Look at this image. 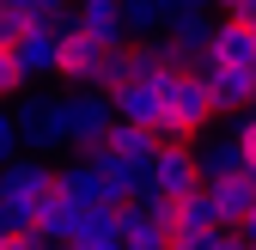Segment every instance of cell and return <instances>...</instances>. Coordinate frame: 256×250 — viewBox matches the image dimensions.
I'll return each instance as SVG.
<instances>
[{
    "label": "cell",
    "instance_id": "obj_1",
    "mask_svg": "<svg viewBox=\"0 0 256 250\" xmlns=\"http://www.w3.org/2000/svg\"><path fill=\"white\" fill-rule=\"evenodd\" d=\"M158 92H165V104H158V140H196L208 134V122H214V104H208V92L196 80V68H165L158 74Z\"/></svg>",
    "mask_w": 256,
    "mask_h": 250
},
{
    "label": "cell",
    "instance_id": "obj_2",
    "mask_svg": "<svg viewBox=\"0 0 256 250\" xmlns=\"http://www.w3.org/2000/svg\"><path fill=\"white\" fill-rule=\"evenodd\" d=\"M55 183V165L37 159V152H12L0 165V226L6 232H30V208L49 196Z\"/></svg>",
    "mask_w": 256,
    "mask_h": 250
},
{
    "label": "cell",
    "instance_id": "obj_3",
    "mask_svg": "<svg viewBox=\"0 0 256 250\" xmlns=\"http://www.w3.org/2000/svg\"><path fill=\"white\" fill-rule=\"evenodd\" d=\"M55 128H61V146H74V152H86V146H98L104 134H110V98L98 86H68V92H55Z\"/></svg>",
    "mask_w": 256,
    "mask_h": 250
},
{
    "label": "cell",
    "instance_id": "obj_4",
    "mask_svg": "<svg viewBox=\"0 0 256 250\" xmlns=\"http://www.w3.org/2000/svg\"><path fill=\"white\" fill-rule=\"evenodd\" d=\"M110 49H116V43H98V37H86V30H61L55 80H68V86H98V68H104Z\"/></svg>",
    "mask_w": 256,
    "mask_h": 250
},
{
    "label": "cell",
    "instance_id": "obj_5",
    "mask_svg": "<svg viewBox=\"0 0 256 250\" xmlns=\"http://www.w3.org/2000/svg\"><path fill=\"white\" fill-rule=\"evenodd\" d=\"M12 49V61H18V74H24V86H37V80H55V55H61V30H49V24H24L18 37L6 43Z\"/></svg>",
    "mask_w": 256,
    "mask_h": 250
},
{
    "label": "cell",
    "instance_id": "obj_6",
    "mask_svg": "<svg viewBox=\"0 0 256 250\" xmlns=\"http://www.w3.org/2000/svg\"><path fill=\"white\" fill-rule=\"evenodd\" d=\"M12 128H18V152H37V159L61 152V128H55V104L49 98L12 104Z\"/></svg>",
    "mask_w": 256,
    "mask_h": 250
},
{
    "label": "cell",
    "instance_id": "obj_7",
    "mask_svg": "<svg viewBox=\"0 0 256 250\" xmlns=\"http://www.w3.org/2000/svg\"><path fill=\"white\" fill-rule=\"evenodd\" d=\"M146 183L152 190H165V196H183V190H196V152H189V140H158L152 146V159H146Z\"/></svg>",
    "mask_w": 256,
    "mask_h": 250
},
{
    "label": "cell",
    "instance_id": "obj_8",
    "mask_svg": "<svg viewBox=\"0 0 256 250\" xmlns=\"http://www.w3.org/2000/svg\"><path fill=\"white\" fill-rule=\"evenodd\" d=\"M202 61H220V68H256V37L244 30V18H214L208 24V43H202Z\"/></svg>",
    "mask_w": 256,
    "mask_h": 250
},
{
    "label": "cell",
    "instance_id": "obj_9",
    "mask_svg": "<svg viewBox=\"0 0 256 250\" xmlns=\"http://www.w3.org/2000/svg\"><path fill=\"white\" fill-rule=\"evenodd\" d=\"M196 80H202V92H208V104L214 110H244V104H256V92H250V68H220V61H196Z\"/></svg>",
    "mask_w": 256,
    "mask_h": 250
},
{
    "label": "cell",
    "instance_id": "obj_10",
    "mask_svg": "<svg viewBox=\"0 0 256 250\" xmlns=\"http://www.w3.org/2000/svg\"><path fill=\"white\" fill-rule=\"evenodd\" d=\"M104 98H110V116L116 122H140V128H152L165 92H158V74H152V80H122V86H110Z\"/></svg>",
    "mask_w": 256,
    "mask_h": 250
},
{
    "label": "cell",
    "instance_id": "obj_11",
    "mask_svg": "<svg viewBox=\"0 0 256 250\" xmlns=\"http://www.w3.org/2000/svg\"><path fill=\"white\" fill-rule=\"evenodd\" d=\"M189 152H196V177L202 183H220V177H238L244 171V146H238V134L226 128V134H196L189 140Z\"/></svg>",
    "mask_w": 256,
    "mask_h": 250
},
{
    "label": "cell",
    "instance_id": "obj_12",
    "mask_svg": "<svg viewBox=\"0 0 256 250\" xmlns=\"http://www.w3.org/2000/svg\"><path fill=\"white\" fill-rule=\"evenodd\" d=\"M55 196H68L74 208H104V177H98V165L86 159H68V165H55V183H49Z\"/></svg>",
    "mask_w": 256,
    "mask_h": 250
},
{
    "label": "cell",
    "instance_id": "obj_13",
    "mask_svg": "<svg viewBox=\"0 0 256 250\" xmlns=\"http://www.w3.org/2000/svg\"><path fill=\"white\" fill-rule=\"evenodd\" d=\"M208 24H214V12H165L158 37H165L189 68H196V61H202V43H208Z\"/></svg>",
    "mask_w": 256,
    "mask_h": 250
},
{
    "label": "cell",
    "instance_id": "obj_14",
    "mask_svg": "<svg viewBox=\"0 0 256 250\" xmlns=\"http://www.w3.org/2000/svg\"><path fill=\"white\" fill-rule=\"evenodd\" d=\"M68 12H74V30H86V37H98V43H122L116 0H68Z\"/></svg>",
    "mask_w": 256,
    "mask_h": 250
},
{
    "label": "cell",
    "instance_id": "obj_15",
    "mask_svg": "<svg viewBox=\"0 0 256 250\" xmlns=\"http://www.w3.org/2000/svg\"><path fill=\"white\" fill-rule=\"evenodd\" d=\"M68 226H74V202L68 196H43L37 208H30V232H37L43 244H61V250H68Z\"/></svg>",
    "mask_w": 256,
    "mask_h": 250
},
{
    "label": "cell",
    "instance_id": "obj_16",
    "mask_svg": "<svg viewBox=\"0 0 256 250\" xmlns=\"http://www.w3.org/2000/svg\"><path fill=\"white\" fill-rule=\"evenodd\" d=\"M104 146L116 152V159H134V165H146V159H152V146H158V128H140V122H110Z\"/></svg>",
    "mask_w": 256,
    "mask_h": 250
},
{
    "label": "cell",
    "instance_id": "obj_17",
    "mask_svg": "<svg viewBox=\"0 0 256 250\" xmlns=\"http://www.w3.org/2000/svg\"><path fill=\"white\" fill-rule=\"evenodd\" d=\"M208 196H214V214H220V226H226V232H238V220L256 208V196L244 190L238 177H220V183H208Z\"/></svg>",
    "mask_w": 256,
    "mask_h": 250
},
{
    "label": "cell",
    "instance_id": "obj_18",
    "mask_svg": "<svg viewBox=\"0 0 256 250\" xmlns=\"http://www.w3.org/2000/svg\"><path fill=\"white\" fill-rule=\"evenodd\" d=\"M171 226H189V232H220V214H214L208 183H196V190H183V196H177V220H171Z\"/></svg>",
    "mask_w": 256,
    "mask_h": 250
},
{
    "label": "cell",
    "instance_id": "obj_19",
    "mask_svg": "<svg viewBox=\"0 0 256 250\" xmlns=\"http://www.w3.org/2000/svg\"><path fill=\"white\" fill-rule=\"evenodd\" d=\"M232 134H238V146H244V159H256V104L232 110Z\"/></svg>",
    "mask_w": 256,
    "mask_h": 250
},
{
    "label": "cell",
    "instance_id": "obj_20",
    "mask_svg": "<svg viewBox=\"0 0 256 250\" xmlns=\"http://www.w3.org/2000/svg\"><path fill=\"white\" fill-rule=\"evenodd\" d=\"M18 92H24V74H18L12 49H0V104H6V98H18Z\"/></svg>",
    "mask_w": 256,
    "mask_h": 250
},
{
    "label": "cell",
    "instance_id": "obj_21",
    "mask_svg": "<svg viewBox=\"0 0 256 250\" xmlns=\"http://www.w3.org/2000/svg\"><path fill=\"white\" fill-rule=\"evenodd\" d=\"M12 152H18V128H12V110L0 104V165H6Z\"/></svg>",
    "mask_w": 256,
    "mask_h": 250
},
{
    "label": "cell",
    "instance_id": "obj_22",
    "mask_svg": "<svg viewBox=\"0 0 256 250\" xmlns=\"http://www.w3.org/2000/svg\"><path fill=\"white\" fill-rule=\"evenodd\" d=\"M24 24H30L24 12H12V6H0V49H6V43L18 37V30H24Z\"/></svg>",
    "mask_w": 256,
    "mask_h": 250
},
{
    "label": "cell",
    "instance_id": "obj_23",
    "mask_svg": "<svg viewBox=\"0 0 256 250\" xmlns=\"http://www.w3.org/2000/svg\"><path fill=\"white\" fill-rule=\"evenodd\" d=\"M232 18H244V30H250V37H256V0H250V6H238Z\"/></svg>",
    "mask_w": 256,
    "mask_h": 250
},
{
    "label": "cell",
    "instance_id": "obj_24",
    "mask_svg": "<svg viewBox=\"0 0 256 250\" xmlns=\"http://www.w3.org/2000/svg\"><path fill=\"white\" fill-rule=\"evenodd\" d=\"M80 250H122L116 238H98V244H80Z\"/></svg>",
    "mask_w": 256,
    "mask_h": 250
},
{
    "label": "cell",
    "instance_id": "obj_25",
    "mask_svg": "<svg viewBox=\"0 0 256 250\" xmlns=\"http://www.w3.org/2000/svg\"><path fill=\"white\" fill-rule=\"evenodd\" d=\"M214 6H226V12H238V6H250V0H214Z\"/></svg>",
    "mask_w": 256,
    "mask_h": 250
},
{
    "label": "cell",
    "instance_id": "obj_26",
    "mask_svg": "<svg viewBox=\"0 0 256 250\" xmlns=\"http://www.w3.org/2000/svg\"><path fill=\"white\" fill-rule=\"evenodd\" d=\"M250 92H256V68H250Z\"/></svg>",
    "mask_w": 256,
    "mask_h": 250
},
{
    "label": "cell",
    "instance_id": "obj_27",
    "mask_svg": "<svg viewBox=\"0 0 256 250\" xmlns=\"http://www.w3.org/2000/svg\"><path fill=\"white\" fill-rule=\"evenodd\" d=\"M0 244H6V226H0Z\"/></svg>",
    "mask_w": 256,
    "mask_h": 250
}]
</instances>
